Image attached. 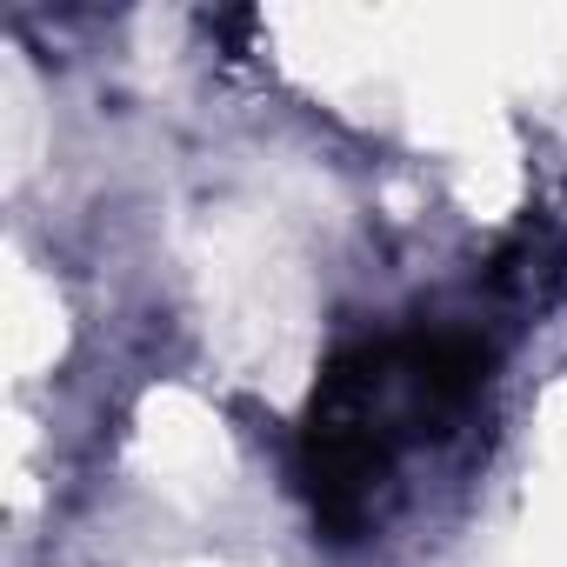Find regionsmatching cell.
<instances>
[{"label": "cell", "mask_w": 567, "mask_h": 567, "mask_svg": "<svg viewBox=\"0 0 567 567\" xmlns=\"http://www.w3.org/2000/svg\"><path fill=\"white\" fill-rule=\"evenodd\" d=\"M494 341L474 328H408L341 348L301 414L295 474L328 540H361L394 461L441 441L487 388Z\"/></svg>", "instance_id": "obj_1"}]
</instances>
